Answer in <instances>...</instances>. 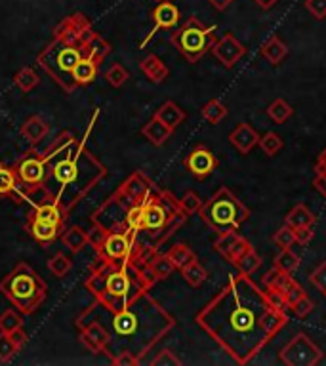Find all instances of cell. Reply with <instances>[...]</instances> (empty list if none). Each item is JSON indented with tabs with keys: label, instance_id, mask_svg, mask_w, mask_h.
Segmentation results:
<instances>
[{
	"label": "cell",
	"instance_id": "1",
	"mask_svg": "<svg viewBox=\"0 0 326 366\" xmlns=\"http://www.w3.org/2000/svg\"><path fill=\"white\" fill-rule=\"evenodd\" d=\"M195 322L237 365H248L288 324L252 276L239 273L195 315Z\"/></svg>",
	"mask_w": 326,
	"mask_h": 366
},
{
	"label": "cell",
	"instance_id": "2",
	"mask_svg": "<svg viewBox=\"0 0 326 366\" xmlns=\"http://www.w3.org/2000/svg\"><path fill=\"white\" fill-rule=\"evenodd\" d=\"M111 51V42L94 31L90 18L75 12L54 27L50 42L39 51L37 63L65 94H73L78 88L73 78L78 65L83 61L103 63Z\"/></svg>",
	"mask_w": 326,
	"mask_h": 366
},
{
	"label": "cell",
	"instance_id": "3",
	"mask_svg": "<svg viewBox=\"0 0 326 366\" xmlns=\"http://www.w3.org/2000/svg\"><path fill=\"white\" fill-rule=\"evenodd\" d=\"M42 159L54 181L59 185L54 202L67 218L71 210L107 176V166L71 130H64L54 140L42 153Z\"/></svg>",
	"mask_w": 326,
	"mask_h": 366
},
{
	"label": "cell",
	"instance_id": "4",
	"mask_svg": "<svg viewBox=\"0 0 326 366\" xmlns=\"http://www.w3.org/2000/svg\"><path fill=\"white\" fill-rule=\"evenodd\" d=\"M102 313L111 317L107 328L111 343L105 351L109 359L126 351L143 362L145 355L176 328V319L149 292L135 298L126 307Z\"/></svg>",
	"mask_w": 326,
	"mask_h": 366
},
{
	"label": "cell",
	"instance_id": "5",
	"mask_svg": "<svg viewBox=\"0 0 326 366\" xmlns=\"http://www.w3.org/2000/svg\"><path fill=\"white\" fill-rule=\"evenodd\" d=\"M159 279L149 262L124 260L109 262L97 257L92 262L84 290L94 298V305L102 311H116L126 307L135 298L151 292Z\"/></svg>",
	"mask_w": 326,
	"mask_h": 366
},
{
	"label": "cell",
	"instance_id": "6",
	"mask_svg": "<svg viewBox=\"0 0 326 366\" xmlns=\"http://www.w3.org/2000/svg\"><path fill=\"white\" fill-rule=\"evenodd\" d=\"M0 292L23 315H32L46 302L48 284L31 265L20 262L0 281Z\"/></svg>",
	"mask_w": 326,
	"mask_h": 366
},
{
	"label": "cell",
	"instance_id": "7",
	"mask_svg": "<svg viewBox=\"0 0 326 366\" xmlns=\"http://www.w3.org/2000/svg\"><path fill=\"white\" fill-rule=\"evenodd\" d=\"M198 216L212 231L224 233L229 229H239L252 216V212L229 187H219L203 205Z\"/></svg>",
	"mask_w": 326,
	"mask_h": 366
},
{
	"label": "cell",
	"instance_id": "8",
	"mask_svg": "<svg viewBox=\"0 0 326 366\" xmlns=\"http://www.w3.org/2000/svg\"><path fill=\"white\" fill-rule=\"evenodd\" d=\"M216 29L208 27L205 23L191 16L187 18L178 29H174L170 35V42L174 48H178V51L189 63H197L198 59H203L212 50V46L216 44Z\"/></svg>",
	"mask_w": 326,
	"mask_h": 366
},
{
	"label": "cell",
	"instance_id": "9",
	"mask_svg": "<svg viewBox=\"0 0 326 366\" xmlns=\"http://www.w3.org/2000/svg\"><path fill=\"white\" fill-rule=\"evenodd\" d=\"M322 357L320 347L306 332H298L279 353V360L286 366H315Z\"/></svg>",
	"mask_w": 326,
	"mask_h": 366
},
{
	"label": "cell",
	"instance_id": "10",
	"mask_svg": "<svg viewBox=\"0 0 326 366\" xmlns=\"http://www.w3.org/2000/svg\"><path fill=\"white\" fill-rule=\"evenodd\" d=\"M75 327L78 328V338L83 346L88 349L92 355H102L107 351L111 343V334L107 327L99 322L97 319H75Z\"/></svg>",
	"mask_w": 326,
	"mask_h": 366
},
{
	"label": "cell",
	"instance_id": "11",
	"mask_svg": "<svg viewBox=\"0 0 326 366\" xmlns=\"http://www.w3.org/2000/svg\"><path fill=\"white\" fill-rule=\"evenodd\" d=\"M13 168H16V172L20 176L23 185H46V181L50 178L42 153H39L35 147L29 149Z\"/></svg>",
	"mask_w": 326,
	"mask_h": 366
},
{
	"label": "cell",
	"instance_id": "12",
	"mask_svg": "<svg viewBox=\"0 0 326 366\" xmlns=\"http://www.w3.org/2000/svg\"><path fill=\"white\" fill-rule=\"evenodd\" d=\"M212 246H214V250L224 257L225 262H229L231 265L235 264L239 257L243 256L244 252H248L254 248V246H252L243 235H239L237 229H229V231L217 233L216 240H214Z\"/></svg>",
	"mask_w": 326,
	"mask_h": 366
},
{
	"label": "cell",
	"instance_id": "13",
	"mask_svg": "<svg viewBox=\"0 0 326 366\" xmlns=\"http://www.w3.org/2000/svg\"><path fill=\"white\" fill-rule=\"evenodd\" d=\"M210 51L214 54V58L224 65L225 69H233V67L244 58L246 46H244L235 35L227 32L222 39L216 40V44L212 46Z\"/></svg>",
	"mask_w": 326,
	"mask_h": 366
},
{
	"label": "cell",
	"instance_id": "14",
	"mask_svg": "<svg viewBox=\"0 0 326 366\" xmlns=\"http://www.w3.org/2000/svg\"><path fill=\"white\" fill-rule=\"evenodd\" d=\"M186 168L189 172L197 178V180H206V178H210L212 172L217 168V159L216 154L212 153L210 149L206 147V145H195L193 151L186 157V161H183Z\"/></svg>",
	"mask_w": 326,
	"mask_h": 366
},
{
	"label": "cell",
	"instance_id": "15",
	"mask_svg": "<svg viewBox=\"0 0 326 366\" xmlns=\"http://www.w3.org/2000/svg\"><path fill=\"white\" fill-rule=\"evenodd\" d=\"M179 10L178 6L174 4V2H168V0H162L159 2L157 6L153 8V12H151V20H153L155 27L153 31L149 32V37L143 42H141V48L147 44L149 40L153 39L155 32L159 31V29H174V27L179 23Z\"/></svg>",
	"mask_w": 326,
	"mask_h": 366
},
{
	"label": "cell",
	"instance_id": "16",
	"mask_svg": "<svg viewBox=\"0 0 326 366\" xmlns=\"http://www.w3.org/2000/svg\"><path fill=\"white\" fill-rule=\"evenodd\" d=\"M260 138H262V135L258 134L256 130L252 128L248 122H241L237 128L229 134V142L241 154H250L252 149L258 147Z\"/></svg>",
	"mask_w": 326,
	"mask_h": 366
},
{
	"label": "cell",
	"instance_id": "17",
	"mask_svg": "<svg viewBox=\"0 0 326 366\" xmlns=\"http://www.w3.org/2000/svg\"><path fill=\"white\" fill-rule=\"evenodd\" d=\"M27 231L31 233L35 240H39L40 244H50L52 240L61 235L64 227L58 224H50V221H42L37 218H27Z\"/></svg>",
	"mask_w": 326,
	"mask_h": 366
},
{
	"label": "cell",
	"instance_id": "18",
	"mask_svg": "<svg viewBox=\"0 0 326 366\" xmlns=\"http://www.w3.org/2000/svg\"><path fill=\"white\" fill-rule=\"evenodd\" d=\"M48 122L42 118L40 115H32L29 116L25 122H23V126H21V135H23V140H27V143L31 145V147H37L42 140H44L46 135H48Z\"/></svg>",
	"mask_w": 326,
	"mask_h": 366
},
{
	"label": "cell",
	"instance_id": "19",
	"mask_svg": "<svg viewBox=\"0 0 326 366\" xmlns=\"http://www.w3.org/2000/svg\"><path fill=\"white\" fill-rule=\"evenodd\" d=\"M172 134L174 130L170 128V126H167L162 121H159L157 116H153V118H151L147 124H143V128H141V135H143L151 145H155V147H162V145L172 138Z\"/></svg>",
	"mask_w": 326,
	"mask_h": 366
},
{
	"label": "cell",
	"instance_id": "20",
	"mask_svg": "<svg viewBox=\"0 0 326 366\" xmlns=\"http://www.w3.org/2000/svg\"><path fill=\"white\" fill-rule=\"evenodd\" d=\"M140 69L153 84H162L168 78V75H170V69L167 67V63L159 56H155V54H149V56L141 59Z\"/></svg>",
	"mask_w": 326,
	"mask_h": 366
},
{
	"label": "cell",
	"instance_id": "21",
	"mask_svg": "<svg viewBox=\"0 0 326 366\" xmlns=\"http://www.w3.org/2000/svg\"><path fill=\"white\" fill-rule=\"evenodd\" d=\"M21 185H23V183H21L20 176L16 172V168L0 164V197L10 199L13 202L16 195L20 193Z\"/></svg>",
	"mask_w": 326,
	"mask_h": 366
},
{
	"label": "cell",
	"instance_id": "22",
	"mask_svg": "<svg viewBox=\"0 0 326 366\" xmlns=\"http://www.w3.org/2000/svg\"><path fill=\"white\" fill-rule=\"evenodd\" d=\"M29 218L42 219V221H50V224H58L61 227H65V221H67V216L61 212L56 202H42V205L32 206V210L29 212Z\"/></svg>",
	"mask_w": 326,
	"mask_h": 366
},
{
	"label": "cell",
	"instance_id": "23",
	"mask_svg": "<svg viewBox=\"0 0 326 366\" xmlns=\"http://www.w3.org/2000/svg\"><path fill=\"white\" fill-rule=\"evenodd\" d=\"M61 243L67 246V250L78 254L88 246V231H84L78 225H71L65 231H61Z\"/></svg>",
	"mask_w": 326,
	"mask_h": 366
},
{
	"label": "cell",
	"instance_id": "24",
	"mask_svg": "<svg viewBox=\"0 0 326 366\" xmlns=\"http://www.w3.org/2000/svg\"><path fill=\"white\" fill-rule=\"evenodd\" d=\"M288 56V46L284 44V40L279 37H271L267 42H263L262 46V58L271 63L273 67L281 65Z\"/></svg>",
	"mask_w": 326,
	"mask_h": 366
},
{
	"label": "cell",
	"instance_id": "25",
	"mask_svg": "<svg viewBox=\"0 0 326 366\" xmlns=\"http://www.w3.org/2000/svg\"><path fill=\"white\" fill-rule=\"evenodd\" d=\"M153 116H157V118L164 122L167 126L176 130L181 122L186 121V111L181 109L176 102H164L159 109L155 111Z\"/></svg>",
	"mask_w": 326,
	"mask_h": 366
},
{
	"label": "cell",
	"instance_id": "26",
	"mask_svg": "<svg viewBox=\"0 0 326 366\" xmlns=\"http://www.w3.org/2000/svg\"><path fill=\"white\" fill-rule=\"evenodd\" d=\"M284 221L286 225H290L292 229H300V227H313L315 221H317V216H315L306 205H296L290 212L284 216Z\"/></svg>",
	"mask_w": 326,
	"mask_h": 366
},
{
	"label": "cell",
	"instance_id": "27",
	"mask_svg": "<svg viewBox=\"0 0 326 366\" xmlns=\"http://www.w3.org/2000/svg\"><path fill=\"white\" fill-rule=\"evenodd\" d=\"M181 276H183V281H186L191 288H198V286H203L206 283V279H208V271L203 267V264L198 262V257H195L193 262L186 265V267H181Z\"/></svg>",
	"mask_w": 326,
	"mask_h": 366
},
{
	"label": "cell",
	"instance_id": "28",
	"mask_svg": "<svg viewBox=\"0 0 326 366\" xmlns=\"http://www.w3.org/2000/svg\"><path fill=\"white\" fill-rule=\"evenodd\" d=\"M273 267H277V269L282 271V273L292 275V273H296L298 267H300V256H298L292 248H282V250L277 254L275 262H273Z\"/></svg>",
	"mask_w": 326,
	"mask_h": 366
},
{
	"label": "cell",
	"instance_id": "29",
	"mask_svg": "<svg viewBox=\"0 0 326 366\" xmlns=\"http://www.w3.org/2000/svg\"><path fill=\"white\" fill-rule=\"evenodd\" d=\"M292 115H294V107L282 97H277L275 102H271V105L267 107V116L277 124H284L292 118Z\"/></svg>",
	"mask_w": 326,
	"mask_h": 366
},
{
	"label": "cell",
	"instance_id": "30",
	"mask_svg": "<svg viewBox=\"0 0 326 366\" xmlns=\"http://www.w3.org/2000/svg\"><path fill=\"white\" fill-rule=\"evenodd\" d=\"M40 83V77L37 75V71L32 69V67H21L20 71L16 73V77H13V84L20 88L21 92H25L29 94L31 90H35Z\"/></svg>",
	"mask_w": 326,
	"mask_h": 366
},
{
	"label": "cell",
	"instance_id": "31",
	"mask_svg": "<svg viewBox=\"0 0 326 366\" xmlns=\"http://www.w3.org/2000/svg\"><path fill=\"white\" fill-rule=\"evenodd\" d=\"M262 264H263L262 256H260V254L252 248V250L244 252L243 256L239 257L237 262H235L233 265L237 267L239 273H244V275L252 276L258 269H260V267H262Z\"/></svg>",
	"mask_w": 326,
	"mask_h": 366
},
{
	"label": "cell",
	"instance_id": "32",
	"mask_svg": "<svg viewBox=\"0 0 326 366\" xmlns=\"http://www.w3.org/2000/svg\"><path fill=\"white\" fill-rule=\"evenodd\" d=\"M200 116L205 118L208 124H219L227 116V107L225 103H222L219 99H210L206 103L205 107L200 109Z\"/></svg>",
	"mask_w": 326,
	"mask_h": 366
},
{
	"label": "cell",
	"instance_id": "33",
	"mask_svg": "<svg viewBox=\"0 0 326 366\" xmlns=\"http://www.w3.org/2000/svg\"><path fill=\"white\" fill-rule=\"evenodd\" d=\"M149 265H151V269H153L155 276L159 281H167L168 276L176 271V265H174V262L167 254H155L153 260L149 262Z\"/></svg>",
	"mask_w": 326,
	"mask_h": 366
},
{
	"label": "cell",
	"instance_id": "34",
	"mask_svg": "<svg viewBox=\"0 0 326 366\" xmlns=\"http://www.w3.org/2000/svg\"><path fill=\"white\" fill-rule=\"evenodd\" d=\"M167 256L170 257L176 265V269H181V267H186L189 262H193L197 254L193 252V248H189L187 244H174L172 248L167 252Z\"/></svg>",
	"mask_w": 326,
	"mask_h": 366
},
{
	"label": "cell",
	"instance_id": "35",
	"mask_svg": "<svg viewBox=\"0 0 326 366\" xmlns=\"http://www.w3.org/2000/svg\"><path fill=\"white\" fill-rule=\"evenodd\" d=\"M23 313L18 311V309H6L4 313H0V332L4 334H10L13 330L23 327Z\"/></svg>",
	"mask_w": 326,
	"mask_h": 366
},
{
	"label": "cell",
	"instance_id": "36",
	"mask_svg": "<svg viewBox=\"0 0 326 366\" xmlns=\"http://www.w3.org/2000/svg\"><path fill=\"white\" fill-rule=\"evenodd\" d=\"M258 147L262 149L267 157H277L282 151V147H284V142H282V138L277 132H267V134L260 138Z\"/></svg>",
	"mask_w": 326,
	"mask_h": 366
},
{
	"label": "cell",
	"instance_id": "37",
	"mask_svg": "<svg viewBox=\"0 0 326 366\" xmlns=\"http://www.w3.org/2000/svg\"><path fill=\"white\" fill-rule=\"evenodd\" d=\"M48 269L54 276H58V279H64L71 269H73V262H71L69 256H65L61 252H58L56 256L50 257V262H48Z\"/></svg>",
	"mask_w": 326,
	"mask_h": 366
},
{
	"label": "cell",
	"instance_id": "38",
	"mask_svg": "<svg viewBox=\"0 0 326 366\" xmlns=\"http://www.w3.org/2000/svg\"><path fill=\"white\" fill-rule=\"evenodd\" d=\"M130 78V73L126 71V67L121 63H113L109 67L107 71H105V80H107L113 88H121L124 84L128 83Z\"/></svg>",
	"mask_w": 326,
	"mask_h": 366
},
{
	"label": "cell",
	"instance_id": "39",
	"mask_svg": "<svg viewBox=\"0 0 326 366\" xmlns=\"http://www.w3.org/2000/svg\"><path fill=\"white\" fill-rule=\"evenodd\" d=\"M273 243L279 246V250L282 248H292L298 240H296V231L290 225H282L281 229H277L273 235Z\"/></svg>",
	"mask_w": 326,
	"mask_h": 366
},
{
	"label": "cell",
	"instance_id": "40",
	"mask_svg": "<svg viewBox=\"0 0 326 366\" xmlns=\"http://www.w3.org/2000/svg\"><path fill=\"white\" fill-rule=\"evenodd\" d=\"M315 309V302L307 294H303L301 298H298L292 305H290V311L294 313L298 319H306L307 315H311Z\"/></svg>",
	"mask_w": 326,
	"mask_h": 366
},
{
	"label": "cell",
	"instance_id": "41",
	"mask_svg": "<svg viewBox=\"0 0 326 366\" xmlns=\"http://www.w3.org/2000/svg\"><path fill=\"white\" fill-rule=\"evenodd\" d=\"M20 349L16 347V343L12 341L10 334H4V332H0V362H10V360L16 357Z\"/></svg>",
	"mask_w": 326,
	"mask_h": 366
},
{
	"label": "cell",
	"instance_id": "42",
	"mask_svg": "<svg viewBox=\"0 0 326 366\" xmlns=\"http://www.w3.org/2000/svg\"><path fill=\"white\" fill-rule=\"evenodd\" d=\"M179 202H181V208H183L189 216H191V214L200 212V208H203V205H205V200L200 199L195 191H186L183 197L179 199Z\"/></svg>",
	"mask_w": 326,
	"mask_h": 366
},
{
	"label": "cell",
	"instance_id": "43",
	"mask_svg": "<svg viewBox=\"0 0 326 366\" xmlns=\"http://www.w3.org/2000/svg\"><path fill=\"white\" fill-rule=\"evenodd\" d=\"M265 295H267L269 303L277 309H282V311H286L290 309V303H288V298L284 295V292L279 288H265Z\"/></svg>",
	"mask_w": 326,
	"mask_h": 366
},
{
	"label": "cell",
	"instance_id": "44",
	"mask_svg": "<svg viewBox=\"0 0 326 366\" xmlns=\"http://www.w3.org/2000/svg\"><path fill=\"white\" fill-rule=\"evenodd\" d=\"M303 6L317 21L326 20V0H306Z\"/></svg>",
	"mask_w": 326,
	"mask_h": 366
},
{
	"label": "cell",
	"instance_id": "45",
	"mask_svg": "<svg viewBox=\"0 0 326 366\" xmlns=\"http://www.w3.org/2000/svg\"><path fill=\"white\" fill-rule=\"evenodd\" d=\"M309 283L313 284L319 292L326 294V262H322V264L309 275Z\"/></svg>",
	"mask_w": 326,
	"mask_h": 366
},
{
	"label": "cell",
	"instance_id": "46",
	"mask_svg": "<svg viewBox=\"0 0 326 366\" xmlns=\"http://www.w3.org/2000/svg\"><path fill=\"white\" fill-rule=\"evenodd\" d=\"M151 365L153 366H178L181 365V360L176 357V353L174 351H170V349H162V351H159V355L155 357L153 360H151Z\"/></svg>",
	"mask_w": 326,
	"mask_h": 366
},
{
	"label": "cell",
	"instance_id": "47",
	"mask_svg": "<svg viewBox=\"0 0 326 366\" xmlns=\"http://www.w3.org/2000/svg\"><path fill=\"white\" fill-rule=\"evenodd\" d=\"M111 365H115V366H140V359L138 357H134L132 353H119L115 355V357H111Z\"/></svg>",
	"mask_w": 326,
	"mask_h": 366
},
{
	"label": "cell",
	"instance_id": "48",
	"mask_svg": "<svg viewBox=\"0 0 326 366\" xmlns=\"http://www.w3.org/2000/svg\"><path fill=\"white\" fill-rule=\"evenodd\" d=\"M294 231H296V240H298V244H301V246H306V244L311 243L315 237L313 227H300V229H294Z\"/></svg>",
	"mask_w": 326,
	"mask_h": 366
},
{
	"label": "cell",
	"instance_id": "49",
	"mask_svg": "<svg viewBox=\"0 0 326 366\" xmlns=\"http://www.w3.org/2000/svg\"><path fill=\"white\" fill-rule=\"evenodd\" d=\"M10 338H12V341L16 343L18 349H23L27 341H29V336H27V332L23 330V327L18 328V330H13V332H10Z\"/></svg>",
	"mask_w": 326,
	"mask_h": 366
},
{
	"label": "cell",
	"instance_id": "50",
	"mask_svg": "<svg viewBox=\"0 0 326 366\" xmlns=\"http://www.w3.org/2000/svg\"><path fill=\"white\" fill-rule=\"evenodd\" d=\"M313 187L326 199V172H322V170H315Z\"/></svg>",
	"mask_w": 326,
	"mask_h": 366
},
{
	"label": "cell",
	"instance_id": "51",
	"mask_svg": "<svg viewBox=\"0 0 326 366\" xmlns=\"http://www.w3.org/2000/svg\"><path fill=\"white\" fill-rule=\"evenodd\" d=\"M208 2H210L212 6L216 8L217 12H225V10L235 2V0H208Z\"/></svg>",
	"mask_w": 326,
	"mask_h": 366
},
{
	"label": "cell",
	"instance_id": "52",
	"mask_svg": "<svg viewBox=\"0 0 326 366\" xmlns=\"http://www.w3.org/2000/svg\"><path fill=\"white\" fill-rule=\"evenodd\" d=\"M252 2H256V6H260L262 10H265V12H267V10H271L273 6H277V4H279L281 0H252Z\"/></svg>",
	"mask_w": 326,
	"mask_h": 366
},
{
	"label": "cell",
	"instance_id": "53",
	"mask_svg": "<svg viewBox=\"0 0 326 366\" xmlns=\"http://www.w3.org/2000/svg\"><path fill=\"white\" fill-rule=\"evenodd\" d=\"M315 170H322V172H326V147L322 149L319 153V157H317V164H315Z\"/></svg>",
	"mask_w": 326,
	"mask_h": 366
},
{
	"label": "cell",
	"instance_id": "54",
	"mask_svg": "<svg viewBox=\"0 0 326 366\" xmlns=\"http://www.w3.org/2000/svg\"><path fill=\"white\" fill-rule=\"evenodd\" d=\"M325 298H326V294H325Z\"/></svg>",
	"mask_w": 326,
	"mask_h": 366
}]
</instances>
